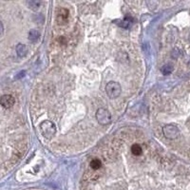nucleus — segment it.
Here are the masks:
<instances>
[{
  "instance_id": "nucleus-14",
  "label": "nucleus",
  "mask_w": 190,
  "mask_h": 190,
  "mask_svg": "<svg viewBox=\"0 0 190 190\" xmlns=\"http://www.w3.org/2000/svg\"><path fill=\"white\" fill-rule=\"evenodd\" d=\"M24 75H25V71H21V72H20L19 74H17V75H16L15 79H20V78L24 77Z\"/></svg>"
},
{
  "instance_id": "nucleus-15",
  "label": "nucleus",
  "mask_w": 190,
  "mask_h": 190,
  "mask_svg": "<svg viewBox=\"0 0 190 190\" xmlns=\"http://www.w3.org/2000/svg\"><path fill=\"white\" fill-rule=\"evenodd\" d=\"M0 26H1V35H3L4 29H3V23H2V22H0Z\"/></svg>"
},
{
  "instance_id": "nucleus-9",
  "label": "nucleus",
  "mask_w": 190,
  "mask_h": 190,
  "mask_svg": "<svg viewBox=\"0 0 190 190\" xmlns=\"http://www.w3.org/2000/svg\"><path fill=\"white\" fill-rule=\"evenodd\" d=\"M40 38V32L37 30H31V32H29V39L31 42L35 43L39 40Z\"/></svg>"
},
{
  "instance_id": "nucleus-12",
  "label": "nucleus",
  "mask_w": 190,
  "mask_h": 190,
  "mask_svg": "<svg viewBox=\"0 0 190 190\" xmlns=\"http://www.w3.org/2000/svg\"><path fill=\"white\" fill-rule=\"evenodd\" d=\"M27 5L32 11H38V9L40 8L41 2H39V1H28Z\"/></svg>"
},
{
  "instance_id": "nucleus-13",
  "label": "nucleus",
  "mask_w": 190,
  "mask_h": 190,
  "mask_svg": "<svg viewBox=\"0 0 190 190\" xmlns=\"http://www.w3.org/2000/svg\"><path fill=\"white\" fill-rule=\"evenodd\" d=\"M101 167H102V162H101L99 159H93L91 162V167L94 170H97L99 169Z\"/></svg>"
},
{
  "instance_id": "nucleus-4",
  "label": "nucleus",
  "mask_w": 190,
  "mask_h": 190,
  "mask_svg": "<svg viewBox=\"0 0 190 190\" xmlns=\"http://www.w3.org/2000/svg\"><path fill=\"white\" fill-rule=\"evenodd\" d=\"M163 135L167 139H170V140L178 138L180 135V129H178V126L175 125H166L163 129Z\"/></svg>"
},
{
  "instance_id": "nucleus-7",
  "label": "nucleus",
  "mask_w": 190,
  "mask_h": 190,
  "mask_svg": "<svg viewBox=\"0 0 190 190\" xmlns=\"http://www.w3.org/2000/svg\"><path fill=\"white\" fill-rule=\"evenodd\" d=\"M116 22H119V23H117L118 26H120L124 29H128V28H129L131 23L133 22V18L129 15H126L123 20H118Z\"/></svg>"
},
{
  "instance_id": "nucleus-6",
  "label": "nucleus",
  "mask_w": 190,
  "mask_h": 190,
  "mask_svg": "<svg viewBox=\"0 0 190 190\" xmlns=\"http://www.w3.org/2000/svg\"><path fill=\"white\" fill-rule=\"evenodd\" d=\"M0 104L4 108H10L15 104V99L11 94H5L0 99Z\"/></svg>"
},
{
  "instance_id": "nucleus-1",
  "label": "nucleus",
  "mask_w": 190,
  "mask_h": 190,
  "mask_svg": "<svg viewBox=\"0 0 190 190\" xmlns=\"http://www.w3.org/2000/svg\"><path fill=\"white\" fill-rule=\"evenodd\" d=\"M39 129H40L41 134L47 139H52L56 133V126L50 121L42 122L39 125Z\"/></svg>"
},
{
  "instance_id": "nucleus-5",
  "label": "nucleus",
  "mask_w": 190,
  "mask_h": 190,
  "mask_svg": "<svg viewBox=\"0 0 190 190\" xmlns=\"http://www.w3.org/2000/svg\"><path fill=\"white\" fill-rule=\"evenodd\" d=\"M70 17V11L66 8H59L56 12V20L59 25L67 24Z\"/></svg>"
},
{
  "instance_id": "nucleus-8",
  "label": "nucleus",
  "mask_w": 190,
  "mask_h": 190,
  "mask_svg": "<svg viewBox=\"0 0 190 190\" xmlns=\"http://www.w3.org/2000/svg\"><path fill=\"white\" fill-rule=\"evenodd\" d=\"M16 53L18 55V57L20 58H23L27 55L28 53V48L26 45H24V44H18L16 46Z\"/></svg>"
},
{
  "instance_id": "nucleus-2",
  "label": "nucleus",
  "mask_w": 190,
  "mask_h": 190,
  "mask_svg": "<svg viewBox=\"0 0 190 190\" xmlns=\"http://www.w3.org/2000/svg\"><path fill=\"white\" fill-rule=\"evenodd\" d=\"M106 92L110 99H116L122 92V87L118 82L110 81L106 86Z\"/></svg>"
},
{
  "instance_id": "nucleus-3",
  "label": "nucleus",
  "mask_w": 190,
  "mask_h": 190,
  "mask_svg": "<svg viewBox=\"0 0 190 190\" xmlns=\"http://www.w3.org/2000/svg\"><path fill=\"white\" fill-rule=\"evenodd\" d=\"M96 119L101 125H108L111 122V114L106 108H99L96 112Z\"/></svg>"
},
{
  "instance_id": "nucleus-11",
  "label": "nucleus",
  "mask_w": 190,
  "mask_h": 190,
  "mask_svg": "<svg viewBox=\"0 0 190 190\" xmlns=\"http://www.w3.org/2000/svg\"><path fill=\"white\" fill-rule=\"evenodd\" d=\"M174 68L172 65L170 64H167V65H164L162 69H161V71L163 75H169L170 73H172Z\"/></svg>"
},
{
  "instance_id": "nucleus-10",
  "label": "nucleus",
  "mask_w": 190,
  "mask_h": 190,
  "mask_svg": "<svg viewBox=\"0 0 190 190\" xmlns=\"http://www.w3.org/2000/svg\"><path fill=\"white\" fill-rule=\"evenodd\" d=\"M131 152L135 155V156H139V155H141L142 154V152H143V149L141 147L140 145H138V144H134L132 146H131Z\"/></svg>"
}]
</instances>
